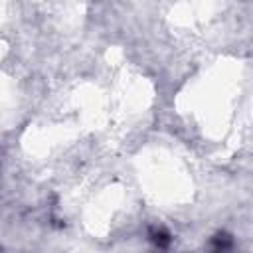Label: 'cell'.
Listing matches in <instances>:
<instances>
[{
    "label": "cell",
    "instance_id": "6da1fadb",
    "mask_svg": "<svg viewBox=\"0 0 253 253\" xmlns=\"http://www.w3.org/2000/svg\"><path fill=\"white\" fill-rule=\"evenodd\" d=\"M150 239H152V243H154V245H158V247H168V245H170V241H172L170 233H168V231H164V229L152 231V233H150Z\"/></svg>",
    "mask_w": 253,
    "mask_h": 253
},
{
    "label": "cell",
    "instance_id": "7a4b0ae2",
    "mask_svg": "<svg viewBox=\"0 0 253 253\" xmlns=\"http://www.w3.org/2000/svg\"><path fill=\"white\" fill-rule=\"evenodd\" d=\"M213 245H215L217 249H227V247H231V237L225 235V233H219V235H215Z\"/></svg>",
    "mask_w": 253,
    "mask_h": 253
}]
</instances>
